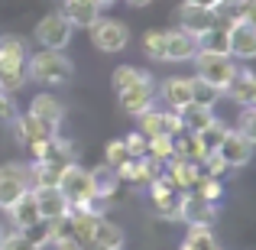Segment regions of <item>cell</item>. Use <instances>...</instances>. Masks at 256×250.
Returning <instances> with one entry per match:
<instances>
[{"label":"cell","mask_w":256,"mask_h":250,"mask_svg":"<svg viewBox=\"0 0 256 250\" xmlns=\"http://www.w3.org/2000/svg\"><path fill=\"white\" fill-rule=\"evenodd\" d=\"M72 69L75 65L65 59L62 49H42L26 56V78L42 88H56V85H68L72 82Z\"/></svg>","instance_id":"1"},{"label":"cell","mask_w":256,"mask_h":250,"mask_svg":"<svg viewBox=\"0 0 256 250\" xmlns=\"http://www.w3.org/2000/svg\"><path fill=\"white\" fill-rule=\"evenodd\" d=\"M26 85V43L13 33L0 36V88L20 91Z\"/></svg>","instance_id":"2"},{"label":"cell","mask_w":256,"mask_h":250,"mask_svg":"<svg viewBox=\"0 0 256 250\" xmlns=\"http://www.w3.org/2000/svg\"><path fill=\"white\" fill-rule=\"evenodd\" d=\"M58 192L68 198V208H88V201L94 198V182H91V169L78 166L75 159L62 166L58 172Z\"/></svg>","instance_id":"3"},{"label":"cell","mask_w":256,"mask_h":250,"mask_svg":"<svg viewBox=\"0 0 256 250\" xmlns=\"http://www.w3.org/2000/svg\"><path fill=\"white\" fill-rule=\"evenodd\" d=\"M192 62H194V69H198V78H201V82H208L211 88H218V91H227V85H230L234 75H237L234 59L230 56H220V52L198 49Z\"/></svg>","instance_id":"4"},{"label":"cell","mask_w":256,"mask_h":250,"mask_svg":"<svg viewBox=\"0 0 256 250\" xmlns=\"http://www.w3.org/2000/svg\"><path fill=\"white\" fill-rule=\"evenodd\" d=\"M72 30H75V26L68 23V17H65L62 10H56V13H49V17H42L36 23L32 39H36L42 49H65V46L72 43Z\"/></svg>","instance_id":"5"},{"label":"cell","mask_w":256,"mask_h":250,"mask_svg":"<svg viewBox=\"0 0 256 250\" xmlns=\"http://www.w3.org/2000/svg\"><path fill=\"white\" fill-rule=\"evenodd\" d=\"M88 30H91L94 49H100V52H120L130 43V30L124 23H117V20H94Z\"/></svg>","instance_id":"6"},{"label":"cell","mask_w":256,"mask_h":250,"mask_svg":"<svg viewBox=\"0 0 256 250\" xmlns=\"http://www.w3.org/2000/svg\"><path fill=\"white\" fill-rule=\"evenodd\" d=\"M26 188H30V172H26V166H20V163L0 166V208H4V211L26 192Z\"/></svg>","instance_id":"7"},{"label":"cell","mask_w":256,"mask_h":250,"mask_svg":"<svg viewBox=\"0 0 256 250\" xmlns=\"http://www.w3.org/2000/svg\"><path fill=\"white\" fill-rule=\"evenodd\" d=\"M253 150H256V146L240 130H227L224 140H220V146L214 153H218V156L227 163V169H240V166H246L253 159Z\"/></svg>","instance_id":"8"},{"label":"cell","mask_w":256,"mask_h":250,"mask_svg":"<svg viewBox=\"0 0 256 250\" xmlns=\"http://www.w3.org/2000/svg\"><path fill=\"white\" fill-rule=\"evenodd\" d=\"M140 130L146 133V137H178L182 133V120H178V111H143L140 114Z\"/></svg>","instance_id":"9"},{"label":"cell","mask_w":256,"mask_h":250,"mask_svg":"<svg viewBox=\"0 0 256 250\" xmlns=\"http://www.w3.org/2000/svg\"><path fill=\"white\" fill-rule=\"evenodd\" d=\"M150 195L159 218H178V188H175L169 175H156L150 182Z\"/></svg>","instance_id":"10"},{"label":"cell","mask_w":256,"mask_h":250,"mask_svg":"<svg viewBox=\"0 0 256 250\" xmlns=\"http://www.w3.org/2000/svg\"><path fill=\"white\" fill-rule=\"evenodd\" d=\"M211 218H214V205L204 201L194 188L178 195V221H185V224H211Z\"/></svg>","instance_id":"11"},{"label":"cell","mask_w":256,"mask_h":250,"mask_svg":"<svg viewBox=\"0 0 256 250\" xmlns=\"http://www.w3.org/2000/svg\"><path fill=\"white\" fill-rule=\"evenodd\" d=\"M227 36H230V56L237 59H256V26L246 20L234 17L227 26Z\"/></svg>","instance_id":"12"},{"label":"cell","mask_w":256,"mask_h":250,"mask_svg":"<svg viewBox=\"0 0 256 250\" xmlns=\"http://www.w3.org/2000/svg\"><path fill=\"white\" fill-rule=\"evenodd\" d=\"M194 52H198V43H194L192 33H185L182 26L178 30H166L162 62H188V59H194Z\"/></svg>","instance_id":"13"},{"label":"cell","mask_w":256,"mask_h":250,"mask_svg":"<svg viewBox=\"0 0 256 250\" xmlns=\"http://www.w3.org/2000/svg\"><path fill=\"white\" fill-rule=\"evenodd\" d=\"M30 117H36L39 124L58 130V124L65 120V107H62V101H58L56 94H36V98L30 101Z\"/></svg>","instance_id":"14"},{"label":"cell","mask_w":256,"mask_h":250,"mask_svg":"<svg viewBox=\"0 0 256 250\" xmlns=\"http://www.w3.org/2000/svg\"><path fill=\"white\" fill-rule=\"evenodd\" d=\"M218 20H214V10L211 7H198V4H182L178 7V26L185 33H192V36H198V33H204L208 26H214Z\"/></svg>","instance_id":"15"},{"label":"cell","mask_w":256,"mask_h":250,"mask_svg":"<svg viewBox=\"0 0 256 250\" xmlns=\"http://www.w3.org/2000/svg\"><path fill=\"white\" fill-rule=\"evenodd\" d=\"M152 75L146 78V82H136L133 88H126V91H120V107H124L126 114H133V117H140L143 111H150L152 107Z\"/></svg>","instance_id":"16"},{"label":"cell","mask_w":256,"mask_h":250,"mask_svg":"<svg viewBox=\"0 0 256 250\" xmlns=\"http://www.w3.org/2000/svg\"><path fill=\"white\" fill-rule=\"evenodd\" d=\"M6 214H10V224H13V227H30V224H36V221H42V214H39V201H36V192H32V188H26V192L20 195V198L13 201L10 208H6Z\"/></svg>","instance_id":"17"},{"label":"cell","mask_w":256,"mask_h":250,"mask_svg":"<svg viewBox=\"0 0 256 250\" xmlns=\"http://www.w3.org/2000/svg\"><path fill=\"white\" fill-rule=\"evenodd\" d=\"M32 192H36V201H39V214H42L46 221H52V218H65V214L72 211V208H68V198L58 192V185L32 188Z\"/></svg>","instance_id":"18"},{"label":"cell","mask_w":256,"mask_h":250,"mask_svg":"<svg viewBox=\"0 0 256 250\" xmlns=\"http://www.w3.org/2000/svg\"><path fill=\"white\" fill-rule=\"evenodd\" d=\"M62 13L68 17V23L75 30H88L94 20H100V4L98 0H65Z\"/></svg>","instance_id":"19"},{"label":"cell","mask_w":256,"mask_h":250,"mask_svg":"<svg viewBox=\"0 0 256 250\" xmlns=\"http://www.w3.org/2000/svg\"><path fill=\"white\" fill-rule=\"evenodd\" d=\"M175 111H178L182 130H188V133H198L201 127H208V124L214 120V107H208V104H198V101H188V104L175 107Z\"/></svg>","instance_id":"20"},{"label":"cell","mask_w":256,"mask_h":250,"mask_svg":"<svg viewBox=\"0 0 256 250\" xmlns=\"http://www.w3.org/2000/svg\"><path fill=\"white\" fill-rule=\"evenodd\" d=\"M124 231H120L114 221H107L104 214H98V221H94V234H91V247H100V250H117L124 247Z\"/></svg>","instance_id":"21"},{"label":"cell","mask_w":256,"mask_h":250,"mask_svg":"<svg viewBox=\"0 0 256 250\" xmlns=\"http://www.w3.org/2000/svg\"><path fill=\"white\" fill-rule=\"evenodd\" d=\"M159 94H162V101L175 111V107H182V104L192 101V78H182V75L166 78V82L159 85Z\"/></svg>","instance_id":"22"},{"label":"cell","mask_w":256,"mask_h":250,"mask_svg":"<svg viewBox=\"0 0 256 250\" xmlns=\"http://www.w3.org/2000/svg\"><path fill=\"white\" fill-rule=\"evenodd\" d=\"M91 182H94V198H114L117 195V188H120V172L114 166H98V169H91Z\"/></svg>","instance_id":"23"},{"label":"cell","mask_w":256,"mask_h":250,"mask_svg":"<svg viewBox=\"0 0 256 250\" xmlns=\"http://www.w3.org/2000/svg\"><path fill=\"white\" fill-rule=\"evenodd\" d=\"M194 43H198V49L204 52H220V56H230V36H227V26H208L204 33H198L194 36Z\"/></svg>","instance_id":"24"},{"label":"cell","mask_w":256,"mask_h":250,"mask_svg":"<svg viewBox=\"0 0 256 250\" xmlns=\"http://www.w3.org/2000/svg\"><path fill=\"white\" fill-rule=\"evenodd\" d=\"M26 172H30V188H46V185H58L62 166L49 163V159H32V166Z\"/></svg>","instance_id":"25"},{"label":"cell","mask_w":256,"mask_h":250,"mask_svg":"<svg viewBox=\"0 0 256 250\" xmlns=\"http://www.w3.org/2000/svg\"><path fill=\"white\" fill-rule=\"evenodd\" d=\"M182 247L185 250H214L218 237H214L211 224H188V234L182 237Z\"/></svg>","instance_id":"26"},{"label":"cell","mask_w":256,"mask_h":250,"mask_svg":"<svg viewBox=\"0 0 256 250\" xmlns=\"http://www.w3.org/2000/svg\"><path fill=\"white\" fill-rule=\"evenodd\" d=\"M52 133H56V130H52V127H46V124H39L36 117H30V114H26V117H20V114H16V137L23 140L26 146H30L32 140L52 137Z\"/></svg>","instance_id":"27"},{"label":"cell","mask_w":256,"mask_h":250,"mask_svg":"<svg viewBox=\"0 0 256 250\" xmlns=\"http://www.w3.org/2000/svg\"><path fill=\"white\" fill-rule=\"evenodd\" d=\"M150 78V72H143V69H133V65H117L114 69V75H110V88L114 91H126V88H133L136 82H146Z\"/></svg>","instance_id":"28"},{"label":"cell","mask_w":256,"mask_h":250,"mask_svg":"<svg viewBox=\"0 0 256 250\" xmlns=\"http://www.w3.org/2000/svg\"><path fill=\"white\" fill-rule=\"evenodd\" d=\"M224 133H227V127L220 124L218 117H214L211 124H208V127H201V130L194 133V137H198V143L204 146L208 153H214V150H218V146H220V140H224Z\"/></svg>","instance_id":"29"},{"label":"cell","mask_w":256,"mask_h":250,"mask_svg":"<svg viewBox=\"0 0 256 250\" xmlns=\"http://www.w3.org/2000/svg\"><path fill=\"white\" fill-rule=\"evenodd\" d=\"M194 192H198L204 201L218 205V198L224 195V185H220L218 175H204V172H201V175H198V182H194Z\"/></svg>","instance_id":"30"},{"label":"cell","mask_w":256,"mask_h":250,"mask_svg":"<svg viewBox=\"0 0 256 250\" xmlns=\"http://www.w3.org/2000/svg\"><path fill=\"white\" fill-rule=\"evenodd\" d=\"M146 156H152L156 163H166L169 156H175V137H150V143H146Z\"/></svg>","instance_id":"31"},{"label":"cell","mask_w":256,"mask_h":250,"mask_svg":"<svg viewBox=\"0 0 256 250\" xmlns=\"http://www.w3.org/2000/svg\"><path fill=\"white\" fill-rule=\"evenodd\" d=\"M143 52L156 62H162V52H166V30H146L143 33Z\"/></svg>","instance_id":"32"},{"label":"cell","mask_w":256,"mask_h":250,"mask_svg":"<svg viewBox=\"0 0 256 250\" xmlns=\"http://www.w3.org/2000/svg\"><path fill=\"white\" fill-rule=\"evenodd\" d=\"M220 98V91L218 88H211L208 82H201L198 75L192 78V101H198V104H208V107H214V101Z\"/></svg>","instance_id":"33"},{"label":"cell","mask_w":256,"mask_h":250,"mask_svg":"<svg viewBox=\"0 0 256 250\" xmlns=\"http://www.w3.org/2000/svg\"><path fill=\"white\" fill-rule=\"evenodd\" d=\"M126 159H130V150H126V143H124V140H110V143H107V150H104V163L114 166V169H120Z\"/></svg>","instance_id":"34"},{"label":"cell","mask_w":256,"mask_h":250,"mask_svg":"<svg viewBox=\"0 0 256 250\" xmlns=\"http://www.w3.org/2000/svg\"><path fill=\"white\" fill-rule=\"evenodd\" d=\"M237 130H240V133H244V137L256 146V107H253V104H246V107H244V114H240V127H237Z\"/></svg>","instance_id":"35"},{"label":"cell","mask_w":256,"mask_h":250,"mask_svg":"<svg viewBox=\"0 0 256 250\" xmlns=\"http://www.w3.org/2000/svg\"><path fill=\"white\" fill-rule=\"evenodd\" d=\"M124 143H126V150H130V156H143V153H146V143H150V137H146L143 130H133L130 137H124Z\"/></svg>","instance_id":"36"},{"label":"cell","mask_w":256,"mask_h":250,"mask_svg":"<svg viewBox=\"0 0 256 250\" xmlns=\"http://www.w3.org/2000/svg\"><path fill=\"white\" fill-rule=\"evenodd\" d=\"M16 114H20V107L13 101V94L0 88V120H16Z\"/></svg>","instance_id":"37"},{"label":"cell","mask_w":256,"mask_h":250,"mask_svg":"<svg viewBox=\"0 0 256 250\" xmlns=\"http://www.w3.org/2000/svg\"><path fill=\"white\" fill-rule=\"evenodd\" d=\"M234 13L256 26V0H234Z\"/></svg>","instance_id":"38"},{"label":"cell","mask_w":256,"mask_h":250,"mask_svg":"<svg viewBox=\"0 0 256 250\" xmlns=\"http://www.w3.org/2000/svg\"><path fill=\"white\" fill-rule=\"evenodd\" d=\"M188 4H198V7H211V10H214V7H218L220 0H188Z\"/></svg>","instance_id":"39"},{"label":"cell","mask_w":256,"mask_h":250,"mask_svg":"<svg viewBox=\"0 0 256 250\" xmlns=\"http://www.w3.org/2000/svg\"><path fill=\"white\" fill-rule=\"evenodd\" d=\"M126 4H130V7H136V10H143V7H150L152 0H126Z\"/></svg>","instance_id":"40"},{"label":"cell","mask_w":256,"mask_h":250,"mask_svg":"<svg viewBox=\"0 0 256 250\" xmlns=\"http://www.w3.org/2000/svg\"><path fill=\"white\" fill-rule=\"evenodd\" d=\"M98 4H100V7H107V4H114V0H98Z\"/></svg>","instance_id":"41"},{"label":"cell","mask_w":256,"mask_h":250,"mask_svg":"<svg viewBox=\"0 0 256 250\" xmlns=\"http://www.w3.org/2000/svg\"><path fill=\"white\" fill-rule=\"evenodd\" d=\"M253 107H256V104H253Z\"/></svg>","instance_id":"42"}]
</instances>
